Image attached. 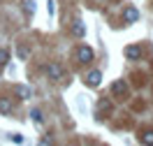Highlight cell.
Here are the masks:
<instances>
[{
  "label": "cell",
  "mask_w": 153,
  "mask_h": 146,
  "mask_svg": "<svg viewBox=\"0 0 153 146\" xmlns=\"http://www.w3.org/2000/svg\"><path fill=\"white\" fill-rule=\"evenodd\" d=\"M76 60H79V63H91V60H93V49L91 47H79L76 49Z\"/></svg>",
  "instance_id": "obj_1"
},
{
  "label": "cell",
  "mask_w": 153,
  "mask_h": 146,
  "mask_svg": "<svg viewBox=\"0 0 153 146\" xmlns=\"http://www.w3.org/2000/svg\"><path fill=\"white\" fill-rule=\"evenodd\" d=\"M47 74H49V77H51V79H53V81H60L65 72H63V67H60L58 63H51V65H49V67H47Z\"/></svg>",
  "instance_id": "obj_2"
},
{
  "label": "cell",
  "mask_w": 153,
  "mask_h": 146,
  "mask_svg": "<svg viewBox=\"0 0 153 146\" xmlns=\"http://www.w3.org/2000/svg\"><path fill=\"white\" fill-rule=\"evenodd\" d=\"M137 19H139V12H137V7L128 5V7L123 10V21H125V23H134Z\"/></svg>",
  "instance_id": "obj_3"
},
{
  "label": "cell",
  "mask_w": 153,
  "mask_h": 146,
  "mask_svg": "<svg viewBox=\"0 0 153 146\" xmlns=\"http://www.w3.org/2000/svg\"><path fill=\"white\" fill-rule=\"evenodd\" d=\"M125 58L128 60H137V58H142V47H137V44H130V47H125Z\"/></svg>",
  "instance_id": "obj_4"
},
{
  "label": "cell",
  "mask_w": 153,
  "mask_h": 146,
  "mask_svg": "<svg viewBox=\"0 0 153 146\" xmlns=\"http://www.w3.org/2000/svg\"><path fill=\"white\" fill-rule=\"evenodd\" d=\"M100 81H102V74H100L97 70H93V72H88V74H86V84L91 88H97V86H100Z\"/></svg>",
  "instance_id": "obj_5"
},
{
  "label": "cell",
  "mask_w": 153,
  "mask_h": 146,
  "mask_svg": "<svg viewBox=\"0 0 153 146\" xmlns=\"http://www.w3.org/2000/svg\"><path fill=\"white\" fill-rule=\"evenodd\" d=\"M14 93L21 97V100H28L33 93H30V88L28 86H21V84H14Z\"/></svg>",
  "instance_id": "obj_6"
},
{
  "label": "cell",
  "mask_w": 153,
  "mask_h": 146,
  "mask_svg": "<svg viewBox=\"0 0 153 146\" xmlns=\"http://www.w3.org/2000/svg\"><path fill=\"white\" fill-rule=\"evenodd\" d=\"M72 35H76V37H84V35H86V26H84L81 21H74V23H72Z\"/></svg>",
  "instance_id": "obj_7"
},
{
  "label": "cell",
  "mask_w": 153,
  "mask_h": 146,
  "mask_svg": "<svg viewBox=\"0 0 153 146\" xmlns=\"http://www.w3.org/2000/svg\"><path fill=\"white\" fill-rule=\"evenodd\" d=\"M111 90H114L116 95H128V86H125L123 81H114V86H111Z\"/></svg>",
  "instance_id": "obj_8"
},
{
  "label": "cell",
  "mask_w": 153,
  "mask_h": 146,
  "mask_svg": "<svg viewBox=\"0 0 153 146\" xmlns=\"http://www.w3.org/2000/svg\"><path fill=\"white\" fill-rule=\"evenodd\" d=\"M139 142H142V144L153 146V130H146V132H142V135H139Z\"/></svg>",
  "instance_id": "obj_9"
},
{
  "label": "cell",
  "mask_w": 153,
  "mask_h": 146,
  "mask_svg": "<svg viewBox=\"0 0 153 146\" xmlns=\"http://www.w3.org/2000/svg\"><path fill=\"white\" fill-rule=\"evenodd\" d=\"M0 111H2V114H10L12 111V102L7 97H0Z\"/></svg>",
  "instance_id": "obj_10"
},
{
  "label": "cell",
  "mask_w": 153,
  "mask_h": 146,
  "mask_svg": "<svg viewBox=\"0 0 153 146\" xmlns=\"http://www.w3.org/2000/svg\"><path fill=\"white\" fill-rule=\"evenodd\" d=\"M7 60H10V51L7 49H0V67H5Z\"/></svg>",
  "instance_id": "obj_11"
},
{
  "label": "cell",
  "mask_w": 153,
  "mask_h": 146,
  "mask_svg": "<svg viewBox=\"0 0 153 146\" xmlns=\"http://www.w3.org/2000/svg\"><path fill=\"white\" fill-rule=\"evenodd\" d=\"M23 7H26V12L33 14V12H35V2H33V0H23Z\"/></svg>",
  "instance_id": "obj_12"
},
{
  "label": "cell",
  "mask_w": 153,
  "mask_h": 146,
  "mask_svg": "<svg viewBox=\"0 0 153 146\" xmlns=\"http://www.w3.org/2000/svg\"><path fill=\"white\" fill-rule=\"evenodd\" d=\"M97 107H100V111H109V109H111V104H109L107 100H100V102H97Z\"/></svg>",
  "instance_id": "obj_13"
},
{
  "label": "cell",
  "mask_w": 153,
  "mask_h": 146,
  "mask_svg": "<svg viewBox=\"0 0 153 146\" xmlns=\"http://www.w3.org/2000/svg\"><path fill=\"white\" fill-rule=\"evenodd\" d=\"M30 116H33L35 123H42V111H39V109H33V114H30Z\"/></svg>",
  "instance_id": "obj_14"
},
{
  "label": "cell",
  "mask_w": 153,
  "mask_h": 146,
  "mask_svg": "<svg viewBox=\"0 0 153 146\" xmlns=\"http://www.w3.org/2000/svg\"><path fill=\"white\" fill-rule=\"evenodd\" d=\"M10 142H14V144H21V142H23V137H21V135H10Z\"/></svg>",
  "instance_id": "obj_15"
}]
</instances>
